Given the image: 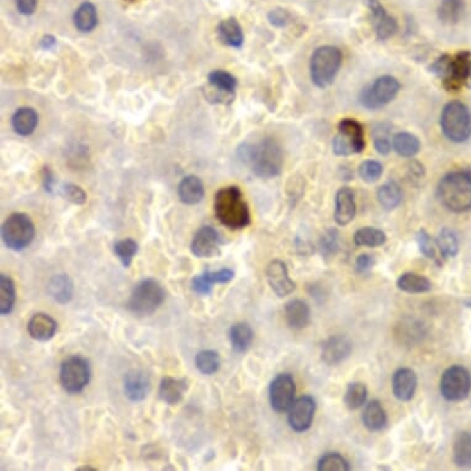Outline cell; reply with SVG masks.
<instances>
[{"label": "cell", "instance_id": "obj_50", "mask_svg": "<svg viewBox=\"0 0 471 471\" xmlns=\"http://www.w3.org/2000/svg\"><path fill=\"white\" fill-rule=\"evenodd\" d=\"M61 190H62V195L64 199H67L68 202H71L72 204L83 205L87 202V194L80 186L72 184V183H67V184H63Z\"/></svg>", "mask_w": 471, "mask_h": 471}, {"label": "cell", "instance_id": "obj_42", "mask_svg": "<svg viewBox=\"0 0 471 471\" xmlns=\"http://www.w3.org/2000/svg\"><path fill=\"white\" fill-rule=\"evenodd\" d=\"M197 371L204 375H213L219 371L221 365L220 354L216 350H202L195 358Z\"/></svg>", "mask_w": 471, "mask_h": 471}, {"label": "cell", "instance_id": "obj_2", "mask_svg": "<svg viewBox=\"0 0 471 471\" xmlns=\"http://www.w3.org/2000/svg\"><path fill=\"white\" fill-rule=\"evenodd\" d=\"M213 210L220 222L230 230H243L251 224L249 208L238 186L220 189L215 195Z\"/></svg>", "mask_w": 471, "mask_h": 471}, {"label": "cell", "instance_id": "obj_12", "mask_svg": "<svg viewBox=\"0 0 471 471\" xmlns=\"http://www.w3.org/2000/svg\"><path fill=\"white\" fill-rule=\"evenodd\" d=\"M471 390V376L460 365L450 366L441 379V393L447 401L458 402L465 400Z\"/></svg>", "mask_w": 471, "mask_h": 471}, {"label": "cell", "instance_id": "obj_22", "mask_svg": "<svg viewBox=\"0 0 471 471\" xmlns=\"http://www.w3.org/2000/svg\"><path fill=\"white\" fill-rule=\"evenodd\" d=\"M417 389V375L409 368L398 369L393 376V393L400 401H409Z\"/></svg>", "mask_w": 471, "mask_h": 471}, {"label": "cell", "instance_id": "obj_15", "mask_svg": "<svg viewBox=\"0 0 471 471\" xmlns=\"http://www.w3.org/2000/svg\"><path fill=\"white\" fill-rule=\"evenodd\" d=\"M316 412V401L312 396L305 395L294 401L292 407L289 409L287 421L295 432H305L308 431Z\"/></svg>", "mask_w": 471, "mask_h": 471}, {"label": "cell", "instance_id": "obj_29", "mask_svg": "<svg viewBox=\"0 0 471 471\" xmlns=\"http://www.w3.org/2000/svg\"><path fill=\"white\" fill-rule=\"evenodd\" d=\"M39 124V115L33 107H20L12 118V129L17 135L30 136Z\"/></svg>", "mask_w": 471, "mask_h": 471}, {"label": "cell", "instance_id": "obj_56", "mask_svg": "<svg viewBox=\"0 0 471 471\" xmlns=\"http://www.w3.org/2000/svg\"><path fill=\"white\" fill-rule=\"evenodd\" d=\"M464 85L468 87L469 89H471V61L468 66V69H466L465 80H464Z\"/></svg>", "mask_w": 471, "mask_h": 471}, {"label": "cell", "instance_id": "obj_31", "mask_svg": "<svg viewBox=\"0 0 471 471\" xmlns=\"http://www.w3.org/2000/svg\"><path fill=\"white\" fill-rule=\"evenodd\" d=\"M393 151L398 153L401 157L412 158L420 152L421 142L417 136L409 132H398L393 136Z\"/></svg>", "mask_w": 471, "mask_h": 471}, {"label": "cell", "instance_id": "obj_16", "mask_svg": "<svg viewBox=\"0 0 471 471\" xmlns=\"http://www.w3.org/2000/svg\"><path fill=\"white\" fill-rule=\"evenodd\" d=\"M265 275H267V281L272 290L279 298H285L287 295H290L296 287L295 283L289 276L286 264L281 260L270 262L265 270Z\"/></svg>", "mask_w": 471, "mask_h": 471}, {"label": "cell", "instance_id": "obj_28", "mask_svg": "<svg viewBox=\"0 0 471 471\" xmlns=\"http://www.w3.org/2000/svg\"><path fill=\"white\" fill-rule=\"evenodd\" d=\"M178 195L180 202L186 205H195L204 199L205 189L200 178L197 175H188L181 180L178 186Z\"/></svg>", "mask_w": 471, "mask_h": 471}, {"label": "cell", "instance_id": "obj_45", "mask_svg": "<svg viewBox=\"0 0 471 471\" xmlns=\"http://www.w3.org/2000/svg\"><path fill=\"white\" fill-rule=\"evenodd\" d=\"M437 242L444 258H454L459 252L458 238L454 232L449 229H443L439 232Z\"/></svg>", "mask_w": 471, "mask_h": 471}, {"label": "cell", "instance_id": "obj_1", "mask_svg": "<svg viewBox=\"0 0 471 471\" xmlns=\"http://www.w3.org/2000/svg\"><path fill=\"white\" fill-rule=\"evenodd\" d=\"M240 152L245 163L259 178L272 179L281 174L284 154L281 145L274 139L267 137L254 145H245Z\"/></svg>", "mask_w": 471, "mask_h": 471}, {"label": "cell", "instance_id": "obj_54", "mask_svg": "<svg viewBox=\"0 0 471 471\" xmlns=\"http://www.w3.org/2000/svg\"><path fill=\"white\" fill-rule=\"evenodd\" d=\"M42 181H44L45 190L52 193L55 183H56V179H55V175H53L52 170L48 167H45L44 170H42Z\"/></svg>", "mask_w": 471, "mask_h": 471}, {"label": "cell", "instance_id": "obj_52", "mask_svg": "<svg viewBox=\"0 0 471 471\" xmlns=\"http://www.w3.org/2000/svg\"><path fill=\"white\" fill-rule=\"evenodd\" d=\"M375 265V259L371 254H360L359 257L355 260V268L362 273V274H366L369 273L373 267Z\"/></svg>", "mask_w": 471, "mask_h": 471}, {"label": "cell", "instance_id": "obj_47", "mask_svg": "<svg viewBox=\"0 0 471 471\" xmlns=\"http://www.w3.org/2000/svg\"><path fill=\"white\" fill-rule=\"evenodd\" d=\"M384 168L382 164L376 161H365L362 163L359 167V175L362 179L366 183H375L380 179Z\"/></svg>", "mask_w": 471, "mask_h": 471}, {"label": "cell", "instance_id": "obj_24", "mask_svg": "<svg viewBox=\"0 0 471 471\" xmlns=\"http://www.w3.org/2000/svg\"><path fill=\"white\" fill-rule=\"evenodd\" d=\"M189 387V382L186 379H175L170 376L163 377L159 385V398L167 405L179 404Z\"/></svg>", "mask_w": 471, "mask_h": 471}, {"label": "cell", "instance_id": "obj_37", "mask_svg": "<svg viewBox=\"0 0 471 471\" xmlns=\"http://www.w3.org/2000/svg\"><path fill=\"white\" fill-rule=\"evenodd\" d=\"M17 301L15 284L10 276L0 275V314L3 316L12 314Z\"/></svg>", "mask_w": 471, "mask_h": 471}, {"label": "cell", "instance_id": "obj_39", "mask_svg": "<svg viewBox=\"0 0 471 471\" xmlns=\"http://www.w3.org/2000/svg\"><path fill=\"white\" fill-rule=\"evenodd\" d=\"M353 240L359 247H379L386 242V235L374 227H364L354 233Z\"/></svg>", "mask_w": 471, "mask_h": 471}, {"label": "cell", "instance_id": "obj_32", "mask_svg": "<svg viewBox=\"0 0 471 471\" xmlns=\"http://www.w3.org/2000/svg\"><path fill=\"white\" fill-rule=\"evenodd\" d=\"M74 26L80 33H90L96 28L98 24V14L96 6L89 1H85L80 4L78 9L74 12Z\"/></svg>", "mask_w": 471, "mask_h": 471}, {"label": "cell", "instance_id": "obj_19", "mask_svg": "<svg viewBox=\"0 0 471 471\" xmlns=\"http://www.w3.org/2000/svg\"><path fill=\"white\" fill-rule=\"evenodd\" d=\"M352 342L344 336H332L322 346V360L327 365H338L352 353Z\"/></svg>", "mask_w": 471, "mask_h": 471}, {"label": "cell", "instance_id": "obj_17", "mask_svg": "<svg viewBox=\"0 0 471 471\" xmlns=\"http://www.w3.org/2000/svg\"><path fill=\"white\" fill-rule=\"evenodd\" d=\"M365 4L371 12L376 37L382 41L390 39L398 31L396 20L387 14L385 8L380 4L379 0H366Z\"/></svg>", "mask_w": 471, "mask_h": 471}, {"label": "cell", "instance_id": "obj_44", "mask_svg": "<svg viewBox=\"0 0 471 471\" xmlns=\"http://www.w3.org/2000/svg\"><path fill=\"white\" fill-rule=\"evenodd\" d=\"M114 252L125 268H129L134 260V257L139 252V245L132 238H125L115 243Z\"/></svg>", "mask_w": 471, "mask_h": 471}, {"label": "cell", "instance_id": "obj_41", "mask_svg": "<svg viewBox=\"0 0 471 471\" xmlns=\"http://www.w3.org/2000/svg\"><path fill=\"white\" fill-rule=\"evenodd\" d=\"M208 83L210 88L219 91H224L227 94L235 96L236 87H237V79L224 71H213L208 74Z\"/></svg>", "mask_w": 471, "mask_h": 471}, {"label": "cell", "instance_id": "obj_49", "mask_svg": "<svg viewBox=\"0 0 471 471\" xmlns=\"http://www.w3.org/2000/svg\"><path fill=\"white\" fill-rule=\"evenodd\" d=\"M338 232L330 230L322 236L320 242L321 252L325 257H332L338 251Z\"/></svg>", "mask_w": 471, "mask_h": 471}, {"label": "cell", "instance_id": "obj_55", "mask_svg": "<svg viewBox=\"0 0 471 471\" xmlns=\"http://www.w3.org/2000/svg\"><path fill=\"white\" fill-rule=\"evenodd\" d=\"M57 41L52 35H47V36H44L41 42H39V46L44 48V50H51L56 46Z\"/></svg>", "mask_w": 471, "mask_h": 471}, {"label": "cell", "instance_id": "obj_25", "mask_svg": "<svg viewBox=\"0 0 471 471\" xmlns=\"http://www.w3.org/2000/svg\"><path fill=\"white\" fill-rule=\"evenodd\" d=\"M285 320L294 330L305 328L311 320L309 305L300 299L289 301L285 305Z\"/></svg>", "mask_w": 471, "mask_h": 471}, {"label": "cell", "instance_id": "obj_21", "mask_svg": "<svg viewBox=\"0 0 471 471\" xmlns=\"http://www.w3.org/2000/svg\"><path fill=\"white\" fill-rule=\"evenodd\" d=\"M355 199L350 188L343 186L337 191L335 220L339 226H347L355 217Z\"/></svg>", "mask_w": 471, "mask_h": 471}, {"label": "cell", "instance_id": "obj_38", "mask_svg": "<svg viewBox=\"0 0 471 471\" xmlns=\"http://www.w3.org/2000/svg\"><path fill=\"white\" fill-rule=\"evenodd\" d=\"M417 245L420 247L422 254L426 258L431 259L438 265H443V254L441 252V248L438 246V242L433 240L431 236L427 233L425 230H420L416 235Z\"/></svg>", "mask_w": 471, "mask_h": 471}, {"label": "cell", "instance_id": "obj_46", "mask_svg": "<svg viewBox=\"0 0 471 471\" xmlns=\"http://www.w3.org/2000/svg\"><path fill=\"white\" fill-rule=\"evenodd\" d=\"M319 471H349L350 466L347 460L338 453H328L321 458L317 464Z\"/></svg>", "mask_w": 471, "mask_h": 471}, {"label": "cell", "instance_id": "obj_8", "mask_svg": "<svg viewBox=\"0 0 471 471\" xmlns=\"http://www.w3.org/2000/svg\"><path fill=\"white\" fill-rule=\"evenodd\" d=\"M34 222L26 213H12L1 226V240L15 252L24 251L34 241Z\"/></svg>", "mask_w": 471, "mask_h": 471}, {"label": "cell", "instance_id": "obj_13", "mask_svg": "<svg viewBox=\"0 0 471 471\" xmlns=\"http://www.w3.org/2000/svg\"><path fill=\"white\" fill-rule=\"evenodd\" d=\"M296 387L290 374H279L269 386V398L272 407L276 412H286L295 401Z\"/></svg>", "mask_w": 471, "mask_h": 471}, {"label": "cell", "instance_id": "obj_34", "mask_svg": "<svg viewBox=\"0 0 471 471\" xmlns=\"http://www.w3.org/2000/svg\"><path fill=\"white\" fill-rule=\"evenodd\" d=\"M252 328L246 322H240L232 326L230 330V341L233 350L237 353H245L253 342Z\"/></svg>", "mask_w": 471, "mask_h": 471}, {"label": "cell", "instance_id": "obj_33", "mask_svg": "<svg viewBox=\"0 0 471 471\" xmlns=\"http://www.w3.org/2000/svg\"><path fill=\"white\" fill-rule=\"evenodd\" d=\"M453 460L459 468H470L471 433L464 431L456 434L453 444Z\"/></svg>", "mask_w": 471, "mask_h": 471}, {"label": "cell", "instance_id": "obj_14", "mask_svg": "<svg viewBox=\"0 0 471 471\" xmlns=\"http://www.w3.org/2000/svg\"><path fill=\"white\" fill-rule=\"evenodd\" d=\"M222 243L224 241L217 231L210 226H204L191 241V253L197 258H213L221 254Z\"/></svg>", "mask_w": 471, "mask_h": 471}, {"label": "cell", "instance_id": "obj_3", "mask_svg": "<svg viewBox=\"0 0 471 471\" xmlns=\"http://www.w3.org/2000/svg\"><path fill=\"white\" fill-rule=\"evenodd\" d=\"M438 197L444 208L453 213H465L471 208V174L453 172L442 178Z\"/></svg>", "mask_w": 471, "mask_h": 471}, {"label": "cell", "instance_id": "obj_11", "mask_svg": "<svg viewBox=\"0 0 471 471\" xmlns=\"http://www.w3.org/2000/svg\"><path fill=\"white\" fill-rule=\"evenodd\" d=\"M364 148L363 126L354 118H343L333 139V152L337 156H350L364 151Z\"/></svg>", "mask_w": 471, "mask_h": 471}, {"label": "cell", "instance_id": "obj_9", "mask_svg": "<svg viewBox=\"0 0 471 471\" xmlns=\"http://www.w3.org/2000/svg\"><path fill=\"white\" fill-rule=\"evenodd\" d=\"M400 83L391 75H382L364 87L360 93V104L368 110H379L396 98Z\"/></svg>", "mask_w": 471, "mask_h": 471}, {"label": "cell", "instance_id": "obj_57", "mask_svg": "<svg viewBox=\"0 0 471 471\" xmlns=\"http://www.w3.org/2000/svg\"><path fill=\"white\" fill-rule=\"evenodd\" d=\"M77 470L96 471V469H94V468H90V466H83V468H78Z\"/></svg>", "mask_w": 471, "mask_h": 471}, {"label": "cell", "instance_id": "obj_10", "mask_svg": "<svg viewBox=\"0 0 471 471\" xmlns=\"http://www.w3.org/2000/svg\"><path fill=\"white\" fill-rule=\"evenodd\" d=\"M91 369L88 360L73 355L63 360L60 366V382L63 389L69 393H79L89 384Z\"/></svg>", "mask_w": 471, "mask_h": 471}, {"label": "cell", "instance_id": "obj_5", "mask_svg": "<svg viewBox=\"0 0 471 471\" xmlns=\"http://www.w3.org/2000/svg\"><path fill=\"white\" fill-rule=\"evenodd\" d=\"M342 52L335 46H322L314 51L310 61V74L314 85L327 88L332 85L342 66Z\"/></svg>", "mask_w": 471, "mask_h": 471}, {"label": "cell", "instance_id": "obj_30", "mask_svg": "<svg viewBox=\"0 0 471 471\" xmlns=\"http://www.w3.org/2000/svg\"><path fill=\"white\" fill-rule=\"evenodd\" d=\"M362 418L364 426L371 432L382 431V428L386 426V412L377 400H373L365 406Z\"/></svg>", "mask_w": 471, "mask_h": 471}, {"label": "cell", "instance_id": "obj_6", "mask_svg": "<svg viewBox=\"0 0 471 471\" xmlns=\"http://www.w3.org/2000/svg\"><path fill=\"white\" fill-rule=\"evenodd\" d=\"M441 126L448 140L461 143L471 136V114L461 101H450L441 115Z\"/></svg>", "mask_w": 471, "mask_h": 471}, {"label": "cell", "instance_id": "obj_40", "mask_svg": "<svg viewBox=\"0 0 471 471\" xmlns=\"http://www.w3.org/2000/svg\"><path fill=\"white\" fill-rule=\"evenodd\" d=\"M464 12L463 0H442L438 8V17L444 24H456Z\"/></svg>", "mask_w": 471, "mask_h": 471}, {"label": "cell", "instance_id": "obj_23", "mask_svg": "<svg viewBox=\"0 0 471 471\" xmlns=\"http://www.w3.org/2000/svg\"><path fill=\"white\" fill-rule=\"evenodd\" d=\"M28 332L35 341L47 342L56 335L57 322L48 314L39 312L28 321Z\"/></svg>", "mask_w": 471, "mask_h": 471}, {"label": "cell", "instance_id": "obj_20", "mask_svg": "<svg viewBox=\"0 0 471 471\" xmlns=\"http://www.w3.org/2000/svg\"><path fill=\"white\" fill-rule=\"evenodd\" d=\"M124 390L131 402H141L151 390L150 377L141 371H131L125 376Z\"/></svg>", "mask_w": 471, "mask_h": 471}, {"label": "cell", "instance_id": "obj_7", "mask_svg": "<svg viewBox=\"0 0 471 471\" xmlns=\"http://www.w3.org/2000/svg\"><path fill=\"white\" fill-rule=\"evenodd\" d=\"M470 61L471 53L465 51L454 57L443 55L433 63L429 69L442 79L445 89L455 91L464 85L466 69Z\"/></svg>", "mask_w": 471, "mask_h": 471}, {"label": "cell", "instance_id": "obj_35", "mask_svg": "<svg viewBox=\"0 0 471 471\" xmlns=\"http://www.w3.org/2000/svg\"><path fill=\"white\" fill-rule=\"evenodd\" d=\"M398 287L400 290L409 294H422L429 292L432 289V284L423 275L405 273L398 278Z\"/></svg>", "mask_w": 471, "mask_h": 471}, {"label": "cell", "instance_id": "obj_51", "mask_svg": "<svg viewBox=\"0 0 471 471\" xmlns=\"http://www.w3.org/2000/svg\"><path fill=\"white\" fill-rule=\"evenodd\" d=\"M268 20L275 28H284L290 21V14L285 9L276 8L268 14Z\"/></svg>", "mask_w": 471, "mask_h": 471}, {"label": "cell", "instance_id": "obj_53", "mask_svg": "<svg viewBox=\"0 0 471 471\" xmlns=\"http://www.w3.org/2000/svg\"><path fill=\"white\" fill-rule=\"evenodd\" d=\"M36 6H37V0H17V10L24 15L34 14Z\"/></svg>", "mask_w": 471, "mask_h": 471}, {"label": "cell", "instance_id": "obj_36", "mask_svg": "<svg viewBox=\"0 0 471 471\" xmlns=\"http://www.w3.org/2000/svg\"><path fill=\"white\" fill-rule=\"evenodd\" d=\"M376 197L382 208L393 210L402 202V190L395 181H387L377 189Z\"/></svg>", "mask_w": 471, "mask_h": 471}, {"label": "cell", "instance_id": "obj_18", "mask_svg": "<svg viewBox=\"0 0 471 471\" xmlns=\"http://www.w3.org/2000/svg\"><path fill=\"white\" fill-rule=\"evenodd\" d=\"M235 278V272L230 268L217 270V272H210L205 270L202 274L197 275L191 281V287L193 290L202 295L208 296L213 292V285L216 284H227Z\"/></svg>", "mask_w": 471, "mask_h": 471}, {"label": "cell", "instance_id": "obj_27", "mask_svg": "<svg viewBox=\"0 0 471 471\" xmlns=\"http://www.w3.org/2000/svg\"><path fill=\"white\" fill-rule=\"evenodd\" d=\"M217 35L221 42L233 48H241L245 42V35L241 25L235 17L224 19L217 25Z\"/></svg>", "mask_w": 471, "mask_h": 471}, {"label": "cell", "instance_id": "obj_4", "mask_svg": "<svg viewBox=\"0 0 471 471\" xmlns=\"http://www.w3.org/2000/svg\"><path fill=\"white\" fill-rule=\"evenodd\" d=\"M166 300V290L156 279H143L136 284L126 308L136 316L154 314Z\"/></svg>", "mask_w": 471, "mask_h": 471}, {"label": "cell", "instance_id": "obj_43", "mask_svg": "<svg viewBox=\"0 0 471 471\" xmlns=\"http://www.w3.org/2000/svg\"><path fill=\"white\" fill-rule=\"evenodd\" d=\"M368 398V390L364 384L362 382H353L348 386L346 395H344V404L348 409L355 411L364 406Z\"/></svg>", "mask_w": 471, "mask_h": 471}, {"label": "cell", "instance_id": "obj_48", "mask_svg": "<svg viewBox=\"0 0 471 471\" xmlns=\"http://www.w3.org/2000/svg\"><path fill=\"white\" fill-rule=\"evenodd\" d=\"M374 146L377 153L382 156H386L391 152L393 142L389 139V130L384 127V125H382V127L374 130Z\"/></svg>", "mask_w": 471, "mask_h": 471}, {"label": "cell", "instance_id": "obj_26", "mask_svg": "<svg viewBox=\"0 0 471 471\" xmlns=\"http://www.w3.org/2000/svg\"><path fill=\"white\" fill-rule=\"evenodd\" d=\"M47 292L56 303L66 305L73 299V281L68 275H55L47 285Z\"/></svg>", "mask_w": 471, "mask_h": 471}]
</instances>
